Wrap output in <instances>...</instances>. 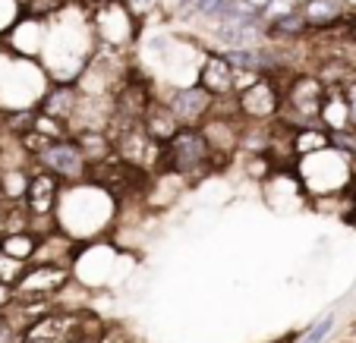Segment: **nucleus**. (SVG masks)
<instances>
[{
    "instance_id": "19",
    "label": "nucleus",
    "mask_w": 356,
    "mask_h": 343,
    "mask_svg": "<svg viewBox=\"0 0 356 343\" xmlns=\"http://www.w3.org/2000/svg\"><path fill=\"white\" fill-rule=\"evenodd\" d=\"M22 274H26V265L0 252V283H3V287H16Z\"/></svg>"
},
{
    "instance_id": "8",
    "label": "nucleus",
    "mask_w": 356,
    "mask_h": 343,
    "mask_svg": "<svg viewBox=\"0 0 356 343\" xmlns=\"http://www.w3.org/2000/svg\"><path fill=\"white\" fill-rule=\"evenodd\" d=\"M60 195H63L60 176L47 174V170H41L32 164V180H29V192H26V208H29V215H32V221L54 217Z\"/></svg>"
},
{
    "instance_id": "2",
    "label": "nucleus",
    "mask_w": 356,
    "mask_h": 343,
    "mask_svg": "<svg viewBox=\"0 0 356 343\" xmlns=\"http://www.w3.org/2000/svg\"><path fill=\"white\" fill-rule=\"evenodd\" d=\"M86 180L95 183V186H101L104 192H111L117 202H120V199H136V195H142L148 186H152V170L136 167V164L123 161V158L114 151L111 158L92 164Z\"/></svg>"
},
{
    "instance_id": "20",
    "label": "nucleus",
    "mask_w": 356,
    "mask_h": 343,
    "mask_svg": "<svg viewBox=\"0 0 356 343\" xmlns=\"http://www.w3.org/2000/svg\"><path fill=\"white\" fill-rule=\"evenodd\" d=\"M224 3H227V0H189V13L205 16V19H215V22H218V16H221Z\"/></svg>"
},
{
    "instance_id": "11",
    "label": "nucleus",
    "mask_w": 356,
    "mask_h": 343,
    "mask_svg": "<svg viewBox=\"0 0 356 343\" xmlns=\"http://www.w3.org/2000/svg\"><path fill=\"white\" fill-rule=\"evenodd\" d=\"M79 104H82V92H79V85H76V82H54V85H51L38 98V110H41V114L57 117V120L70 123V126H73V120H76Z\"/></svg>"
},
{
    "instance_id": "21",
    "label": "nucleus",
    "mask_w": 356,
    "mask_h": 343,
    "mask_svg": "<svg viewBox=\"0 0 356 343\" xmlns=\"http://www.w3.org/2000/svg\"><path fill=\"white\" fill-rule=\"evenodd\" d=\"M331 328H334V315H325V318H318V321L312 324V328L300 337V343H322L325 337L331 334Z\"/></svg>"
},
{
    "instance_id": "7",
    "label": "nucleus",
    "mask_w": 356,
    "mask_h": 343,
    "mask_svg": "<svg viewBox=\"0 0 356 343\" xmlns=\"http://www.w3.org/2000/svg\"><path fill=\"white\" fill-rule=\"evenodd\" d=\"M164 101H168V108L174 110V117L183 126H202V123L211 117L218 98H211L199 82H193V85H186V88L170 92V98H164Z\"/></svg>"
},
{
    "instance_id": "10",
    "label": "nucleus",
    "mask_w": 356,
    "mask_h": 343,
    "mask_svg": "<svg viewBox=\"0 0 356 343\" xmlns=\"http://www.w3.org/2000/svg\"><path fill=\"white\" fill-rule=\"evenodd\" d=\"M215 38L224 51H252V47L268 44V28L265 19L256 22H218Z\"/></svg>"
},
{
    "instance_id": "22",
    "label": "nucleus",
    "mask_w": 356,
    "mask_h": 343,
    "mask_svg": "<svg viewBox=\"0 0 356 343\" xmlns=\"http://www.w3.org/2000/svg\"><path fill=\"white\" fill-rule=\"evenodd\" d=\"M123 3L129 7V13H133L136 19H139V16H145V13H152L155 7H161V0H123Z\"/></svg>"
},
{
    "instance_id": "4",
    "label": "nucleus",
    "mask_w": 356,
    "mask_h": 343,
    "mask_svg": "<svg viewBox=\"0 0 356 343\" xmlns=\"http://www.w3.org/2000/svg\"><path fill=\"white\" fill-rule=\"evenodd\" d=\"M114 151L123 158V161L136 164L142 170H161V161H164V145L148 133L142 123L136 126H127L114 135Z\"/></svg>"
},
{
    "instance_id": "17",
    "label": "nucleus",
    "mask_w": 356,
    "mask_h": 343,
    "mask_svg": "<svg viewBox=\"0 0 356 343\" xmlns=\"http://www.w3.org/2000/svg\"><path fill=\"white\" fill-rule=\"evenodd\" d=\"M38 249H41V236L35 233V230H22V233L0 236V252L10 256V258H16V262H22V265L35 262Z\"/></svg>"
},
{
    "instance_id": "6",
    "label": "nucleus",
    "mask_w": 356,
    "mask_h": 343,
    "mask_svg": "<svg viewBox=\"0 0 356 343\" xmlns=\"http://www.w3.org/2000/svg\"><path fill=\"white\" fill-rule=\"evenodd\" d=\"M70 283V271L63 265H47V262H38L32 268H26V274L19 277L16 283V299L29 303V299H51L57 296L63 287Z\"/></svg>"
},
{
    "instance_id": "1",
    "label": "nucleus",
    "mask_w": 356,
    "mask_h": 343,
    "mask_svg": "<svg viewBox=\"0 0 356 343\" xmlns=\"http://www.w3.org/2000/svg\"><path fill=\"white\" fill-rule=\"evenodd\" d=\"M221 167V158L211 149L209 135L202 126H180V133L164 145V161L158 174H170L177 180L195 183L202 176L215 174Z\"/></svg>"
},
{
    "instance_id": "18",
    "label": "nucleus",
    "mask_w": 356,
    "mask_h": 343,
    "mask_svg": "<svg viewBox=\"0 0 356 343\" xmlns=\"http://www.w3.org/2000/svg\"><path fill=\"white\" fill-rule=\"evenodd\" d=\"M265 28H268V38H277V41H296V38H302V35L309 32V22L302 19V13L296 10V13H290V16H281V19H271V22H265Z\"/></svg>"
},
{
    "instance_id": "12",
    "label": "nucleus",
    "mask_w": 356,
    "mask_h": 343,
    "mask_svg": "<svg viewBox=\"0 0 356 343\" xmlns=\"http://www.w3.org/2000/svg\"><path fill=\"white\" fill-rule=\"evenodd\" d=\"M318 123H322L328 133H343V129H353V114H350L347 88H343V85H328L325 101H322V110H318Z\"/></svg>"
},
{
    "instance_id": "23",
    "label": "nucleus",
    "mask_w": 356,
    "mask_h": 343,
    "mask_svg": "<svg viewBox=\"0 0 356 343\" xmlns=\"http://www.w3.org/2000/svg\"><path fill=\"white\" fill-rule=\"evenodd\" d=\"M10 331H13V328H10V321H7V312H0V340H3Z\"/></svg>"
},
{
    "instance_id": "3",
    "label": "nucleus",
    "mask_w": 356,
    "mask_h": 343,
    "mask_svg": "<svg viewBox=\"0 0 356 343\" xmlns=\"http://www.w3.org/2000/svg\"><path fill=\"white\" fill-rule=\"evenodd\" d=\"M284 85L275 79V76H256L246 88L236 92V104H240V114L246 123H271L281 117L284 110Z\"/></svg>"
},
{
    "instance_id": "9",
    "label": "nucleus",
    "mask_w": 356,
    "mask_h": 343,
    "mask_svg": "<svg viewBox=\"0 0 356 343\" xmlns=\"http://www.w3.org/2000/svg\"><path fill=\"white\" fill-rule=\"evenodd\" d=\"M199 82L211 98H230L236 94V69L224 57V51H205V60L199 67Z\"/></svg>"
},
{
    "instance_id": "24",
    "label": "nucleus",
    "mask_w": 356,
    "mask_h": 343,
    "mask_svg": "<svg viewBox=\"0 0 356 343\" xmlns=\"http://www.w3.org/2000/svg\"><path fill=\"white\" fill-rule=\"evenodd\" d=\"M246 3H252V7H256V10H259V13H262V10H265V7H268L271 0H246Z\"/></svg>"
},
{
    "instance_id": "16",
    "label": "nucleus",
    "mask_w": 356,
    "mask_h": 343,
    "mask_svg": "<svg viewBox=\"0 0 356 343\" xmlns=\"http://www.w3.org/2000/svg\"><path fill=\"white\" fill-rule=\"evenodd\" d=\"M290 149L296 158H309L331 149V133L325 126H300L290 133Z\"/></svg>"
},
{
    "instance_id": "14",
    "label": "nucleus",
    "mask_w": 356,
    "mask_h": 343,
    "mask_svg": "<svg viewBox=\"0 0 356 343\" xmlns=\"http://www.w3.org/2000/svg\"><path fill=\"white\" fill-rule=\"evenodd\" d=\"M142 126L155 135L161 145H168V142L180 133L183 123L174 117V110L168 108V101H164V98H155V101H152V108H148V114H145V120H142Z\"/></svg>"
},
{
    "instance_id": "13",
    "label": "nucleus",
    "mask_w": 356,
    "mask_h": 343,
    "mask_svg": "<svg viewBox=\"0 0 356 343\" xmlns=\"http://www.w3.org/2000/svg\"><path fill=\"white\" fill-rule=\"evenodd\" d=\"M300 13H302V19L309 22L312 28L328 32V28L341 26V19L350 13V10H347V3H343V0H302Z\"/></svg>"
},
{
    "instance_id": "15",
    "label": "nucleus",
    "mask_w": 356,
    "mask_h": 343,
    "mask_svg": "<svg viewBox=\"0 0 356 343\" xmlns=\"http://www.w3.org/2000/svg\"><path fill=\"white\" fill-rule=\"evenodd\" d=\"M73 142L79 145L82 155H86L88 167L114 155V135L108 129H79V133H73Z\"/></svg>"
},
{
    "instance_id": "5",
    "label": "nucleus",
    "mask_w": 356,
    "mask_h": 343,
    "mask_svg": "<svg viewBox=\"0 0 356 343\" xmlns=\"http://www.w3.org/2000/svg\"><path fill=\"white\" fill-rule=\"evenodd\" d=\"M32 164L41 167V170H47V174L60 176L63 183H82L88 176V161H86V155L79 151V145H76L73 139H63V142L47 145Z\"/></svg>"
}]
</instances>
